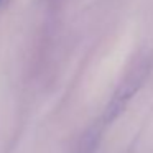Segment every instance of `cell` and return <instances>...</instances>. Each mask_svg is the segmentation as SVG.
Returning a JSON list of instances; mask_svg holds the SVG:
<instances>
[{
    "mask_svg": "<svg viewBox=\"0 0 153 153\" xmlns=\"http://www.w3.org/2000/svg\"><path fill=\"white\" fill-rule=\"evenodd\" d=\"M152 68H153V54H145V56H142L135 64H133L132 69L125 74V77H123L122 82L119 84L117 91L114 92L110 102L107 104L100 125L112 123L114 120L125 110L128 100L132 99V97L140 91V87L145 84Z\"/></svg>",
    "mask_w": 153,
    "mask_h": 153,
    "instance_id": "6da1fadb",
    "label": "cell"
},
{
    "mask_svg": "<svg viewBox=\"0 0 153 153\" xmlns=\"http://www.w3.org/2000/svg\"><path fill=\"white\" fill-rule=\"evenodd\" d=\"M4 2H5V0H0V7H2V5H4Z\"/></svg>",
    "mask_w": 153,
    "mask_h": 153,
    "instance_id": "7a4b0ae2",
    "label": "cell"
}]
</instances>
